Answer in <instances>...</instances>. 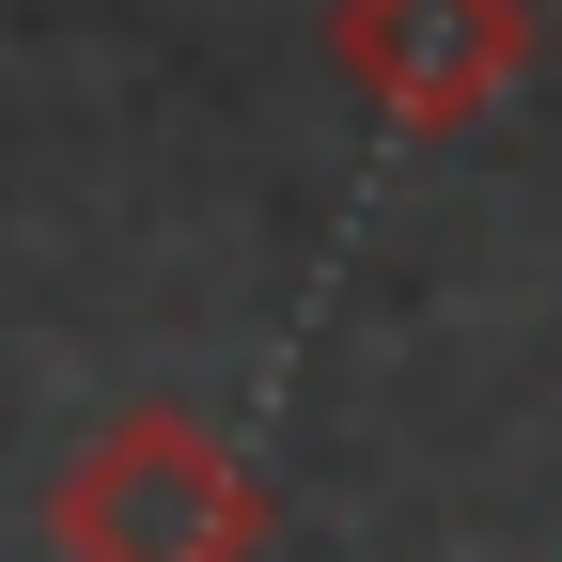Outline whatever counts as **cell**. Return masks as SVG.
<instances>
[{
	"label": "cell",
	"mask_w": 562,
	"mask_h": 562,
	"mask_svg": "<svg viewBox=\"0 0 562 562\" xmlns=\"http://www.w3.org/2000/svg\"><path fill=\"white\" fill-rule=\"evenodd\" d=\"M47 547L63 562H266V484L188 406H125V422H94L63 453Z\"/></svg>",
	"instance_id": "cell-1"
},
{
	"label": "cell",
	"mask_w": 562,
	"mask_h": 562,
	"mask_svg": "<svg viewBox=\"0 0 562 562\" xmlns=\"http://www.w3.org/2000/svg\"><path fill=\"white\" fill-rule=\"evenodd\" d=\"M531 47H547L531 0H328V79L391 125H422V140L484 125L531 79Z\"/></svg>",
	"instance_id": "cell-2"
}]
</instances>
